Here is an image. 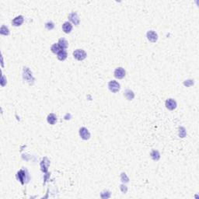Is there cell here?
<instances>
[{"label": "cell", "mask_w": 199, "mask_h": 199, "mask_svg": "<svg viewBox=\"0 0 199 199\" xmlns=\"http://www.w3.org/2000/svg\"><path fill=\"white\" fill-rule=\"evenodd\" d=\"M0 33L2 34H4V35H8L10 34V31H9V29L7 28L6 26H2L1 27V30H0Z\"/></svg>", "instance_id": "cell-15"}, {"label": "cell", "mask_w": 199, "mask_h": 199, "mask_svg": "<svg viewBox=\"0 0 199 199\" xmlns=\"http://www.w3.org/2000/svg\"><path fill=\"white\" fill-rule=\"evenodd\" d=\"M73 55H74V57L77 60L82 61V60L85 59L86 57V53L83 50L77 49V50H75V51L73 52Z\"/></svg>", "instance_id": "cell-1"}, {"label": "cell", "mask_w": 199, "mask_h": 199, "mask_svg": "<svg viewBox=\"0 0 199 199\" xmlns=\"http://www.w3.org/2000/svg\"><path fill=\"white\" fill-rule=\"evenodd\" d=\"M114 76L117 79H122L125 76V71L123 68H117L114 71Z\"/></svg>", "instance_id": "cell-3"}, {"label": "cell", "mask_w": 199, "mask_h": 199, "mask_svg": "<svg viewBox=\"0 0 199 199\" xmlns=\"http://www.w3.org/2000/svg\"><path fill=\"white\" fill-rule=\"evenodd\" d=\"M151 157L154 159V160H158L159 159V153H158V151H153L151 153Z\"/></svg>", "instance_id": "cell-16"}, {"label": "cell", "mask_w": 199, "mask_h": 199, "mask_svg": "<svg viewBox=\"0 0 199 199\" xmlns=\"http://www.w3.org/2000/svg\"><path fill=\"white\" fill-rule=\"evenodd\" d=\"M147 37L148 39L151 41V42H156L158 39V36H157V33L154 32L153 30H149L147 33Z\"/></svg>", "instance_id": "cell-5"}, {"label": "cell", "mask_w": 199, "mask_h": 199, "mask_svg": "<svg viewBox=\"0 0 199 199\" xmlns=\"http://www.w3.org/2000/svg\"><path fill=\"white\" fill-rule=\"evenodd\" d=\"M23 17L22 16H19L16 17L14 20L12 21L13 24L14 26H16V27L17 26H20L23 23Z\"/></svg>", "instance_id": "cell-8"}, {"label": "cell", "mask_w": 199, "mask_h": 199, "mask_svg": "<svg viewBox=\"0 0 199 199\" xmlns=\"http://www.w3.org/2000/svg\"><path fill=\"white\" fill-rule=\"evenodd\" d=\"M51 51H52L53 53H58L59 51H61V48H60L58 44H53V45L51 46Z\"/></svg>", "instance_id": "cell-14"}, {"label": "cell", "mask_w": 199, "mask_h": 199, "mask_svg": "<svg viewBox=\"0 0 199 199\" xmlns=\"http://www.w3.org/2000/svg\"><path fill=\"white\" fill-rule=\"evenodd\" d=\"M108 87L110 89V90L113 93H117L118 92V90L120 89V84L117 82V81H111L108 84Z\"/></svg>", "instance_id": "cell-2"}, {"label": "cell", "mask_w": 199, "mask_h": 199, "mask_svg": "<svg viewBox=\"0 0 199 199\" xmlns=\"http://www.w3.org/2000/svg\"><path fill=\"white\" fill-rule=\"evenodd\" d=\"M166 107L169 109V110H173L176 108L177 107V102L173 99H168L166 101Z\"/></svg>", "instance_id": "cell-6"}, {"label": "cell", "mask_w": 199, "mask_h": 199, "mask_svg": "<svg viewBox=\"0 0 199 199\" xmlns=\"http://www.w3.org/2000/svg\"><path fill=\"white\" fill-rule=\"evenodd\" d=\"M125 97H126L128 100H132L133 98H134V97H135L134 93H133L131 90H130V89H127V90H125Z\"/></svg>", "instance_id": "cell-13"}, {"label": "cell", "mask_w": 199, "mask_h": 199, "mask_svg": "<svg viewBox=\"0 0 199 199\" xmlns=\"http://www.w3.org/2000/svg\"><path fill=\"white\" fill-rule=\"evenodd\" d=\"M69 18L70 19L72 22H73L75 25H78L79 23V19L78 17V15L76 13H71L69 16Z\"/></svg>", "instance_id": "cell-7"}, {"label": "cell", "mask_w": 199, "mask_h": 199, "mask_svg": "<svg viewBox=\"0 0 199 199\" xmlns=\"http://www.w3.org/2000/svg\"><path fill=\"white\" fill-rule=\"evenodd\" d=\"M57 121V117L55 114H50L48 116V122L51 125H55Z\"/></svg>", "instance_id": "cell-11"}, {"label": "cell", "mask_w": 199, "mask_h": 199, "mask_svg": "<svg viewBox=\"0 0 199 199\" xmlns=\"http://www.w3.org/2000/svg\"><path fill=\"white\" fill-rule=\"evenodd\" d=\"M67 58V52L65 50H61L58 52V58L61 61L65 60Z\"/></svg>", "instance_id": "cell-12"}, {"label": "cell", "mask_w": 199, "mask_h": 199, "mask_svg": "<svg viewBox=\"0 0 199 199\" xmlns=\"http://www.w3.org/2000/svg\"><path fill=\"white\" fill-rule=\"evenodd\" d=\"M62 29H63V30H64L65 33L69 34V33L71 32L72 29V24L69 22H65V23L62 25Z\"/></svg>", "instance_id": "cell-9"}, {"label": "cell", "mask_w": 199, "mask_h": 199, "mask_svg": "<svg viewBox=\"0 0 199 199\" xmlns=\"http://www.w3.org/2000/svg\"><path fill=\"white\" fill-rule=\"evenodd\" d=\"M79 135L81 136V138L84 140H87L89 139L90 137V134L89 132V131L86 128H81L79 130Z\"/></svg>", "instance_id": "cell-4"}, {"label": "cell", "mask_w": 199, "mask_h": 199, "mask_svg": "<svg viewBox=\"0 0 199 199\" xmlns=\"http://www.w3.org/2000/svg\"><path fill=\"white\" fill-rule=\"evenodd\" d=\"M58 45H59V47H60V48H61V50H64V49L67 48V47H68V42H67V41H66L65 38H61V39L58 41Z\"/></svg>", "instance_id": "cell-10"}]
</instances>
